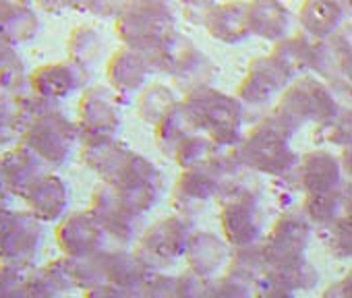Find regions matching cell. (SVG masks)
I'll use <instances>...</instances> for the list:
<instances>
[{
    "instance_id": "44",
    "label": "cell",
    "mask_w": 352,
    "mask_h": 298,
    "mask_svg": "<svg viewBox=\"0 0 352 298\" xmlns=\"http://www.w3.org/2000/svg\"><path fill=\"white\" fill-rule=\"evenodd\" d=\"M340 164H342V172H346V176L352 183V147H346L344 152H342Z\"/></svg>"
},
{
    "instance_id": "36",
    "label": "cell",
    "mask_w": 352,
    "mask_h": 298,
    "mask_svg": "<svg viewBox=\"0 0 352 298\" xmlns=\"http://www.w3.org/2000/svg\"><path fill=\"white\" fill-rule=\"evenodd\" d=\"M23 279L17 273V267L0 263V298H21Z\"/></svg>"
},
{
    "instance_id": "12",
    "label": "cell",
    "mask_w": 352,
    "mask_h": 298,
    "mask_svg": "<svg viewBox=\"0 0 352 298\" xmlns=\"http://www.w3.org/2000/svg\"><path fill=\"white\" fill-rule=\"evenodd\" d=\"M89 211L94 214L98 224L104 228V232L114 236L120 242H131L139 234L141 214L131 209L120 199V195L106 183L94 193Z\"/></svg>"
},
{
    "instance_id": "24",
    "label": "cell",
    "mask_w": 352,
    "mask_h": 298,
    "mask_svg": "<svg viewBox=\"0 0 352 298\" xmlns=\"http://www.w3.org/2000/svg\"><path fill=\"white\" fill-rule=\"evenodd\" d=\"M195 128L191 126L181 102L176 104L157 124H155V143L160 147V152L166 156H174L179 145L191 135Z\"/></svg>"
},
{
    "instance_id": "23",
    "label": "cell",
    "mask_w": 352,
    "mask_h": 298,
    "mask_svg": "<svg viewBox=\"0 0 352 298\" xmlns=\"http://www.w3.org/2000/svg\"><path fill=\"white\" fill-rule=\"evenodd\" d=\"M224 257H226V249L214 234L204 232L193 236L189 242L187 261L191 265V271L201 277H210L224 263Z\"/></svg>"
},
{
    "instance_id": "47",
    "label": "cell",
    "mask_w": 352,
    "mask_h": 298,
    "mask_svg": "<svg viewBox=\"0 0 352 298\" xmlns=\"http://www.w3.org/2000/svg\"><path fill=\"white\" fill-rule=\"evenodd\" d=\"M338 3H340V7L344 9L346 15H352V0H338Z\"/></svg>"
},
{
    "instance_id": "1",
    "label": "cell",
    "mask_w": 352,
    "mask_h": 298,
    "mask_svg": "<svg viewBox=\"0 0 352 298\" xmlns=\"http://www.w3.org/2000/svg\"><path fill=\"white\" fill-rule=\"evenodd\" d=\"M191 126L204 130L218 147L234 149L241 141L245 108L239 98H230L214 87H201L181 102Z\"/></svg>"
},
{
    "instance_id": "46",
    "label": "cell",
    "mask_w": 352,
    "mask_h": 298,
    "mask_svg": "<svg viewBox=\"0 0 352 298\" xmlns=\"http://www.w3.org/2000/svg\"><path fill=\"white\" fill-rule=\"evenodd\" d=\"M63 5L67 11H77V13H83V7H85V0H63Z\"/></svg>"
},
{
    "instance_id": "25",
    "label": "cell",
    "mask_w": 352,
    "mask_h": 298,
    "mask_svg": "<svg viewBox=\"0 0 352 298\" xmlns=\"http://www.w3.org/2000/svg\"><path fill=\"white\" fill-rule=\"evenodd\" d=\"M315 40L307 34H294L274 44L272 56L280 60L294 77L302 71H311V54Z\"/></svg>"
},
{
    "instance_id": "26",
    "label": "cell",
    "mask_w": 352,
    "mask_h": 298,
    "mask_svg": "<svg viewBox=\"0 0 352 298\" xmlns=\"http://www.w3.org/2000/svg\"><path fill=\"white\" fill-rule=\"evenodd\" d=\"M102 48H104V42H102V36L100 32L94 27V25H77L71 36H69V42H67V50H69V60L89 69L102 54Z\"/></svg>"
},
{
    "instance_id": "2",
    "label": "cell",
    "mask_w": 352,
    "mask_h": 298,
    "mask_svg": "<svg viewBox=\"0 0 352 298\" xmlns=\"http://www.w3.org/2000/svg\"><path fill=\"white\" fill-rule=\"evenodd\" d=\"M292 135L294 133L288 130L276 116H267L239 147H234V154L241 166L274 176H286L300 162L288 145Z\"/></svg>"
},
{
    "instance_id": "21",
    "label": "cell",
    "mask_w": 352,
    "mask_h": 298,
    "mask_svg": "<svg viewBox=\"0 0 352 298\" xmlns=\"http://www.w3.org/2000/svg\"><path fill=\"white\" fill-rule=\"evenodd\" d=\"M44 164L21 143L0 154V174L7 193L23 195V191L44 172Z\"/></svg>"
},
{
    "instance_id": "14",
    "label": "cell",
    "mask_w": 352,
    "mask_h": 298,
    "mask_svg": "<svg viewBox=\"0 0 352 298\" xmlns=\"http://www.w3.org/2000/svg\"><path fill=\"white\" fill-rule=\"evenodd\" d=\"M309 240V224L307 218L286 216L282 218L270 234V240L263 247L265 269L290 261L302 259L305 247Z\"/></svg>"
},
{
    "instance_id": "40",
    "label": "cell",
    "mask_w": 352,
    "mask_h": 298,
    "mask_svg": "<svg viewBox=\"0 0 352 298\" xmlns=\"http://www.w3.org/2000/svg\"><path fill=\"white\" fill-rule=\"evenodd\" d=\"M257 290H259V298H294L290 290L274 284L270 277H263L259 284H257Z\"/></svg>"
},
{
    "instance_id": "4",
    "label": "cell",
    "mask_w": 352,
    "mask_h": 298,
    "mask_svg": "<svg viewBox=\"0 0 352 298\" xmlns=\"http://www.w3.org/2000/svg\"><path fill=\"white\" fill-rule=\"evenodd\" d=\"M77 141V122L65 116L58 106L30 118L21 137V145L28 147L44 166L50 168H58L69 160Z\"/></svg>"
},
{
    "instance_id": "9",
    "label": "cell",
    "mask_w": 352,
    "mask_h": 298,
    "mask_svg": "<svg viewBox=\"0 0 352 298\" xmlns=\"http://www.w3.org/2000/svg\"><path fill=\"white\" fill-rule=\"evenodd\" d=\"M40 224L30 211H0V263L17 267L32 259L42 240Z\"/></svg>"
},
{
    "instance_id": "48",
    "label": "cell",
    "mask_w": 352,
    "mask_h": 298,
    "mask_svg": "<svg viewBox=\"0 0 352 298\" xmlns=\"http://www.w3.org/2000/svg\"><path fill=\"white\" fill-rule=\"evenodd\" d=\"M344 77L348 79V83L352 85V60H348L346 62V67H344Z\"/></svg>"
},
{
    "instance_id": "18",
    "label": "cell",
    "mask_w": 352,
    "mask_h": 298,
    "mask_svg": "<svg viewBox=\"0 0 352 298\" xmlns=\"http://www.w3.org/2000/svg\"><path fill=\"white\" fill-rule=\"evenodd\" d=\"M247 9L249 3H243V0L216 5L204 15V27L214 40L222 44H241L251 36Z\"/></svg>"
},
{
    "instance_id": "35",
    "label": "cell",
    "mask_w": 352,
    "mask_h": 298,
    "mask_svg": "<svg viewBox=\"0 0 352 298\" xmlns=\"http://www.w3.org/2000/svg\"><path fill=\"white\" fill-rule=\"evenodd\" d=\"M179 294L181 298H212L214 286L208 284V277H201L191 271L179 277Z\"/></svg>"
},
{
    "instance_id": "22",
    "label": "cell",
    "mask_w": 352,
    "mask_h": 298,
    "mask_svg": "<svg viewBox=\"0 0 352 298\" xmlns=\"http://www.w3.org/2000/svg\"><path fill=\"white\" fill-rule=\"evenodd\" d=\"M344 17L338 0H305L298 9L300 30L313 40H329L344 25Z\"/></svg>"
},
{
    "instance_id": "33",
    "label": "cell",
    "mask_w": 352,
    "mask_h": 298,
    "mask_svg": "<svg viewBox=\"0 0 352 298\" xmlns=\"http://www.w3.org/2000/svg\"><path fill=\"white\" fill-rule=\"evenodd\" d=\"M321 137L338 147H352V110H342L333 120L321 124Z\"/></svg>"
},
{
    "instance_id": "42",
    "label": "cell",
    "mask_w": 352,
    "mask_h": 298,
    "mask_svg": "<svg viewBox=\"0 0 352 298\" xmlns=\"http://www.w3.org/2000/svg\"><path fill=\"white\" fill-rule=\"evenodd\" d=\"M179 3L183 5V7H187L189 11H199V13H208L212 7H216L218 3L216 0H179Z\"/></svg>"
},
{
    "instance_id": "34",
    "label": "cell",
    "mask_w": 352,
    "mask_h": 298,
    "mask_svg": "<svg viewBox=\"0 0 352 298\" xmlns=\"http://www.w3.org/2000/svg\"><path fill=\"white\" fill-rule=\"evenodd\" d=\"M139 298H181L179 279L164 275L145 277V282L139 288Z\"/></svg>"
},
{
    "instance_id": "8",
    "label": "cell",
    "mask_w": 352,
    "mask_h": 298,
    "mask_svg": "<svg viewBox=\"0 0 352 298\" xmlns=\"http://www.w3.org/2000/svg\"><path fill=\"white\" fill-rule=\"evenodd\" d=\"M174 13H162L126 3V7L114 21V32L124 48L147 52L174 30Z\"/></svg>"
},
{
    "instance_id": "7",
    "label": "cell",
    "mask_w": 352,
    "mask_h": 298,
    "mask_svg": "<svg viewBox=\"0 0 352 298\" xmlns=\"http://www.w3.org/2000/svg\"><path fill=\"white\" fill-rule=\"evenodd\" d=\"M222 191L226 195L224 209H222V228L228 242L234 244L236 249L251 247L255 238L261 234V226H263V218L261 211L257 209L255 195H251V191L245 185L241 183L234 185V181L224 185Z\"/></svg>"
},
{
    "instance_id": "5",
    "label": "cell",
    "mask_w": 352,
    "mask_h": 298,
    "mask_svg": "<svg viewBox=\"0 0 352 298\" xmlns=\"http://www.w3.org/2000/svg\"><path fill=\"white\" fill-rule=\"evenodd\" d=\"M118 95L104 85L83 89L77 106V128L79 141L94 139H116L120 128V104Z\"/></svg>"
},
{
    "instance_id": "30",
    "label": "cell",
    "mask_w": 352,
    "mask_h": 298,
    "mask_svg": "<svg viewBox=\"0 0 352 298\" xmlns=\"http://www.w3.org/2000/svg\"><path fill=\"white\" fill-rule=\"evenodd\" d=\"M23 130H25V118L17 106V100L0 98V147L19 145Z\"/></svg>"
},
{
    "instance_id": "19",
    "label": "cell",
    "mask_w": 352,
    "mask_h": 298,
    "mask_svg": "<svg viewBox=\"0 0 352 298\" xmlns=\"http://www.w3.org/2000/svg\"><path fill=\"white\" fill-rule=\"evenodd\" d=\"M247 19L251 36L274 44L288 38L292 30V13L282 0H251Z\"/></svg>"
},
{
    "instance_id": "15",
    "label": "cell",
    "mask_w": 352,
    "mask_h": 298,
    "mask_svg": "<svg viewBox=\"0 0 352 298\" xmlns=\"http://www.w3.org/2000/svg\"><path fill=\"white\" fill-rule=\"evenodd\" d=\"M151 67L147 62V58L133 50V48H118L108 65H106V79H108V87L120 98H131L133 93H137L139 89H143V85L147 83L149 75H151Z\"/></svg>"
},
{
    "instance_id": "41",
    "label": "cell",
    "mask_w": 352,
    "mask_h": 298,
    "mask_svg": "<svg viewBox=\"0 0 352 298\" xmlns=\"http://www.w3.org/2000/svg\"><path fill=\"white\" fill-rule=\"evenodd\" d=\"M323 298H352V271L338 286H329Z\"/></svg>"
},
{
    "instance_id": "27",
    "label": "cell",
    "mask_w": 352,
    "mask_h": 298,
    "mask_svg": "<svg viewBox=\"0 0 352 298\" xmlns=\"http://www.w3.org/2000/svg\"><path fill=\"white\" fill-rule=\"evenodd\" d=\"M176 104V98L172 93L170 87L166 85H151L147 87L141 95H139V102H137V112H139V118L149 122V124H157Z\"/></svg>"
},
{
    "instance_id": "38",
    "label": "cell",
    "mask_w": 352,
    "mask_h": 298,
    "mask_svg": "<svg viewBox=\"0 0 352 298\" xmlns=\"http://www.w3.org/2000/svg\"><path fill=\"white\" fill-rule=\"evenodd\" d=\"M327 42L331 44V48L336 50L338 58L346 67V62L352 60V23H344Z\"/></svg>"
},
{
    "instance_id": "17",
    "label": "cell",
    "mask_w": 352,
    "mask_h": 298,
    "mask_svg": "<svg viewBox=\"0 0 352 298\" xmlns=\"http://www.w3.org/2000/svg\"><path fill=\"white\" fill-rule=\"evenodd\" d=\"M298 189H302L307 195L317 193H329L338 191L342 181V164L340 160L325 152V149H315V152L307 154L298 166L292 170Z\"/></svg>"
},
{
    "instance_id": "16",
    "label": "cell",
    "mask_w": 352,
    "mask_h": 298,
    "mask_svg": "<svg viewBox=\"0 0 352 298\" xmlns=\"http://www.w3.org/2000/svg\"><path fill=\"white\" fill-rule=\"evenodd\" d=\"M28 205V211L40 222H54L60 220L67 203H69V189L63 179L52 172H42L21 195Z\"/></svg>"
},
{
    "instance_id": "3",
    "label": "cell",
    "mask_w": 352,
    "mask_h": 298,
    "mask_svg": "<svg viewBox=\"0 0 352 298\" xmlns=\"http://www.w3.org/2000/svg\"><path fill=\"white\" fill-rule=\"evenodd\" d=\"M344 108L340 106L329 81L300 77L292 81L288 89L282 93L280 104L272 116H276L288 130H296L307 120H315L325 124L333 120Z\"/></svg>"
},
{
    "instance_id": "32",
    "label": "cell",
    "mask_w": 352,
    "mask_h": 298,
    "mask_svg": "<svg viewBox=\"0 0 352 298\" xmlns=\"http://www.w3.org/2000/svg\"><path fill=\"white\" fill-rule=\"evenodd\" d=\"M327 247L336 257L352 259V216H342L333 224L327 226Z\"/></svg>"
},
{
    "instance_id": "45",
    "label": "cell",
    "mask_w": 352,
    "mask_h": 298,
    "mask_svg": "<svg viewBox=\"0 0 352 298\" xmlns=\"http://www.w3.org/2000/svg\"><path fill=\"white\" fill-rule=\"evenodd\" d=\"M13 52H15V46H11L3 36H0V62H3L5 58H9Z\"/></svg>"
},
{
    "instance_id": "39",
    "label": "cell",
    "mask_w": 352,
    "mask_h": 298,
    "mask_svg": "<svg viewBox=\"0 0 352 298\" xmlns=\"http://www.w3.org/2000/svg\"><path fill=\"white\" fill-rule=\"evenodd\" d=\"M212 298H251V290L249 284L241 282V279H222L214 286V296Z\"/></svg>"
},
{
    "instance_id": "10",
    "label": "cell",
    "mask_w": 352,
    "mask_h": 298,
    "mask_svg": "<svg viewBox=\"0 0 352 298\" xmlns=\"http://www.w3.org/2000/svg\"><path fill=\"white\" fill-rule=\"evenodd\" d=\"M294 75L272 54L259 56L249 65L247 77L239 87V100L243 106H263L274 100L280 91L284 93L292 83Z\"/></svg>"
},
{
    "instance_id": "37",
    "label": "cell",
    "mask_w": 352,
    "mask_h": 298,
    "mask_svg": "<svg viewBox=\"0 0 352 298\" xmlns=\"http://www.w3.org/2000/svg\"><path fill=\"white\" fill-rule=\"evenodd\" d=\"M124 7H126V0H85L83 13L100 17V19H110V17L116 19Z\"/></svg>"
},
{
    "instance_id": "29",
    "label": "cell",
    "mask_w": 352,
    "mask_h": 298,
    "mask_svg": "<svg viewBox=\"0 0 352 298\" xmlns=\"http://www.w3.org/2000/svg\"><path fill=\"white\" fill-rule=\"evenodd\" d=\"M222 147H218L208 135H199V133H191L181 145L176 149V162H179L185 170L187 168H193L197 164H204L208 162L212 156H216Z\"/></svg>"
},
{
    "instance_id": "6",
    "label": "cell",
    "mask_w": 352,
    "mask_h": 298,
    "mask_svg": "<svg viewBox=\"0 0 352 298\" xmlns=\"http://www.w3.org/2000/svg\"><path fill=\"white\" fill-rule=\"evenodd\" d=\"M191 238V226L185 218L162 220L143 234L135 255L145 269H160L187 255Z\"/></svg>"
},
{
    "instance_id": "28",
    "label": "cell",
    "mask_w": 352,
    "mask_h": 298,
    "mask_svg": "<svg viewBox=\"0 0 352 298\" xmlns=\"http://www.w3.org/2000/svg\"><path fill=\"white\" fill-rule=\"evenodd\" d=\"M25 91H30V73L17 52H13L0 62V98L15 100Z\"/></svg>"
},
{
    "instance_id": "20",
    "label": "cell",
    "mask_w": 352,
    "mask_h": 298,
    "mask_svg": "<svg viewBox=\"0 0 352 298\" xmlns=\"http://www.w3.org/2000/svg\"><path fill=\"white\" fill-rule=\"evenodd\" d=\"M40 32V17L32 0H0V36L11 46L32 42Z\"/></svg>"
},
{
    "instance_id": "49",
    "label": "cell",
    "mask_w": 352,
    "mask_h": 298,
    "mask_svg": "<svg viewBox=\"0 0 352 298\" xmlns=\"http://www.w3.org/2000/svg\"><path fill=\"white\" fill-rule=\"evenodd\" d=\"M3 209H5V207H3V205H0V211H3Z\"/></svg>"
},
{
    "instance_id": "13",
    "label": "cell",
    "mask_w": 352,
    "mask_h": 298,
    "mask_svg": "<svg viewBox=\"0 0 352 298\" xmlns=\"http://www.w3.org/2000/svg\"><path fill=\"white\" fill-rule=\"evenodd\" d=\"M104 236L106 232L91 211L71 214L56 228V242L67 259H85L102 253Z\"/></svg>"
},
{
    "instance_id": "11",
    "label": "cell",
    "mask_w": 352,
    "mask_h": 298,
    "mask_svg": "<svg viewBox=\"0 0 352 298\" xmlns=\"http://www.w3.org/2000/svg\"><path fill=\"white\" fill-rule=\"evenodd\" d=\"M89 69L73 62V60H58L48 62L30 73V91L36 95L60 104L69 95L87 87Z\"/></svg>"
},
{
    "instance_id": "31",
    "label": "cell",
    "mask_w": 352,
    "mask_h": 298,
    "mask_svg": "<svg viewBox=\"0 0 352 298\" xmlns=\"http://www.w3.org/2000/svg\"><path fill=\"white\" fill-rule=\"evenodd\" d=\"M263 269H265L263 249H257L255 244L236 249V255L232 259V277L249 284V282H255Z\"/></svg>"
},
{
    "instance_id": "43",
    "label": "cell",
    "mask_w": 352,
    "mask_h": 298,
    "mask_svg": "<svg viewBox=\"0 0 352 298\" xmlns=\"http://www.w3.org/2000/svg\"><path fill=\"white\" fill-rule=\"evenodd\" d=\"M36 7H40L48 15H60L63 11H67L63 0H36Z\"/></svg>"
}]
</instances>
